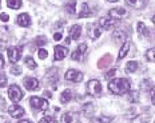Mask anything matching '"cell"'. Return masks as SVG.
<instances>
[{
	"instance_id": "34",
	"label": "cell",
	"mask_w": 155,
	"mask_h": 123,
	"mask_svg": "<svg viewBox=\"0 0 155 123\" xmlns=\"http://www.w3.org/2000/svg\"><path fill=\"white\" fill-rule=\"evenodd\" d=\"M115 74H116V70L112 68V70H110L106 74V78H112V76H115Z\"/></svg>"
},
{
	"instance_id": "13",
	"label": "cell",
	"mask_w": 155,
	"mask_h": 123,
	"mask_svg": "<svg viewBox=\"0 0 155 123\" xmlns=\"http://www.w3.org/2000/svg\"><path fill=\"white\" fill-rule=\"evenodd\" d=\"M126 3L135 9H142L147 5L148 0H126Z\"/></svg>"
},
{
	"instance_id": "27",
	"label": "cell",
	"mask_w": 155,
	"mask_h": 123,
	"mask_svg": "<svg viewBox=\"0 0 155 123\" xmlns=\"http://www.w3.org/2000/svg\"><path fill=\"white\" fill-rule=\"evenodd\" d=\"M72 122H74V114H71V112H66L62 116V123H72Z\"/></svg>"
},
{
	"instance_id": "11",
	"label": "cell",
	"mask_w": 155,
	"mask_h": 123,
	"mask_svg": "<svg viewBox=\"0 0 155 123\" xmlns=\"http://www.w3.org/2000/svg\"><path fill=\"white\" fill-rule=\"evenodd\" d=\"M68 54V50L67 47H63V46H56L55 47V56H54V60H62L67 56Z\"/></svg>"
},
{
	"instance_id": "9",
	"label": "cell",
	"mask_w": 155,
	"mask_h": 123,
	"mask_svg": "<svg viewBox=\"0 0 155 123\" xmlns=\"http://www.w3.org/2000/svg\"><path fill=\"white\" fill-rule=\"evenodd\" d=\"M23 83L28 91H35V90L39 88V80L35 79V78H25Z\"/></svg>"
},
{
	"instance_id": "22",
	"label": "cell",
	"mask_w": 155,
	"mask_h": 123,
	"mask_svg": "<svg viewBox=\"0 0 155 123\" xmlns=\"http://www.w3.org/2000/svg\"><path fill=\"white\" fill-rule=\"evenodd\" d=\"M91 15V12H90V8H88V4H86V3H83L82 4V9H80V12H79V18L82 19V18H84V16H90Z\"/></svg>"
},
{
	"instance_id": "38",
	"label": "cell",
	"mask_w": 155,
	"mask_h": 123,
	"mask_svg": "<svg viewBox=\"0 0 155 123\" xmlns=\"http://www.w3.org/2000/svg\"><path fill=\"white\" fill-rule=\"evenodd\" d=\"M18 123H32V122H30V121H27V119H23V121H19Z\"/></svg>"
},
{
	"instance_id": "28",
	"label": "cell",
	"mask_w": 155,
	"mask_h": 123,
	"mask_svg": "<svg viewBox=\"0 0 155 123\" xmlns=\"http://www.w3.org/2000/svg\"><path fill=\"white\" fill-rule=\"evenodd\" d=\"M8 83V79H7V75L4 72H0V88L2 87H5Z\"/></svg>"
},
{
	"instance_id": "12",
	"label": "cell",
	"mask_w": 155,
	"mask_h": 123,
	"mask_svg": "<svg viewBox=\"0 0 155 123\" xmlns=\"http://www.w3.org/2000/svg\"><path fill=\"white\" fill-rule=\"evenodd\" d=\"M8 111H9V114H11L12 118H16V119L21 118V116L24 115V108H23V107H20V106H18V105L11 106Z\"/></svg>"
},
{
	"instance_id": "37",
	"label": "cell",
	"mask_w": 155,
	"mask_h": 123,
	"mask_svg": "<svg viewBox=\"0 0 155 123\" xmlns=\"http://www.w3.org/2000/svg\"><path fill=\"white\" fill-rule=\"evenodd\" d=\"M54 39H55V40H60V39H62V34H55Z\"/></svg>"
},
{
	"instance_id": "1",
	"label": "cell",
	"mask_w": 155,
	"mask_h": 123,
	"mask_svg": "<svg viewBox=\"0 0 155 123\" xmlns=\"http://www.w3.org/2000/svg\"><path fill=\"white\" fill-rule=\"evenodd\" d=\"M131 88V82L126 78H118L108 83V90L115 95H123Z\"/></svg>"
},
{
	"instance_id": "21",
	"label": "cell",
	"mask_w": 155,
	"mask_h": 123,
	"mask_svg": "<svg viewBox=\"0 0 155 123\" xmlns=\"http://www.w3.org/2000/svg\"><path fill=\"white\" fill-rule=\"evenodd\" d=\"M128 48H130V43H128V42H124L123 46H122V48H120V52H119V55H118V59H123L128 52Z\"/></svg>"
},
{
	"instance_id": "16",
	"label": "cell",
	"mask_w": 155,
	"mask_h": 123,
	"mask_svg": "<svg viewBox=\"0 0 155 123\" xmlns=\"http://www.w3.org/2000/svg\"><path fill=\"white\" fill-rule=\"evenodd\" d=\"M80 34H82V27H80L79 24H75L70 28V39L76 40V39H79Z\"/></svg>"
},
{
	"instance_id": "25",
	"label": "cell",
	"mask_w": 155,
	"mask_h": 123,
	"mask_svg": "<svg viewBox=\"0 0 155 123\" xmlns=\"http://www.w3.org/2000/svg\"><path fill=\"white\" fill-rule=\"evenodd\" d=\"M7 5L12 9H18L21 7V0H7Z\"/></svg>"
},
{
	"instance_id": "32",
	"label": "cell",
	"mask_w": 155,
	"mask_h": 123,
	"mask_svg": "<svg viewBox=\"0 0 155 123\" xmlns=\"http://www.w3.org/2000/svg\"><path fill=\"white\" fill-rule=\"evenodd\" d=\"M46 43H47V40H46V38H44V36H39L36 39V44H38V46H44Z\"/></svg>"
},
{
	"instance_id": "5",
	"label": "cell",
	"mask_w": 155,
	"mask_h": 123,
	"mask_svg": "<svg viewBox=\"0 0 155 123\" xmlns=\"http://www.w3.org/2000/svg\"><path fill=\"white\" fill-rule=\"evenodd\" d=\"M21 50L23 48L21 47H11V48H8V51H7V55H8V59L11 63H18L19 60H20V58H21Z\"/></svg>"
},
{
	"instance_id": "36",
	"label": "cell",
	"mask_w": 155,
	"mask_h": 123,
	"mask_svg": "<svg viewBox=\"0 0 155 123\" xmlns=\"http://www.w3.org/2000/svg\"><path fill=\"white\" fill-rule=\"evenodd\" d=\"M4 67V58H3V55H0V68H3Z\"/></svg>"
},
{
	"instance_id": "18",
	"label": "cell",
	"mask_w": 155,
	"mask_h": 123,
	"mask_svg": "<svg viewBox=\"0 0 155 123\" xmlns=\"http://www.w3.org/2000/svg\"><path fill=\"white\" fill-rule=\"evenodd\" d=\"M111 63H112V56L110 54H107L106 56H103L102 59L98 62V67L99 68H106V67H108Z\"/></svg>"
},
{
	"instance_id": "20",
	"label": "cell",
	"mask_w": 155,
	"mask_h": 123,
	"mask_svg": "<svg viewBox=\"0 0 155 123\" xmlns=\"http://www.w3.org/2000/svg\"><path fill=\"white\" fill-rule=\"evenodd\" d=\"M64 8H66V11L68 12V14L74 15L76 12V2H75V0H70V2L64 5Z\"/></svg>"
},
{
	"instance_id": "31",
	"label": "cell",
	"mask_w": 155,
	"mask_h": 123,
	"mask_svg": "<svg viewBox=\"0 0 155 123\" xmlns=\"http://www.w3.org/2000/svg\"><path fill=\"white\" fill-rule=\"evenodd\" d=\"M38 56L40 58V59H46V58L48 56V52L44 48H39V51H38Z\"/></svg>"
},
{
	"instance_id": "33",
	"label": "cell",
	"mask_w": 155,
	"mask_h": 123,
	"mask_svg": "<svg viewBox=\"0 0 155 123\" xmlns=\"http://www.w3.org/2000/svg\"><path fill=\"white\" fill-rule=\"evenodd\" d=\"M11 72L14 74V75H19V74H21V67H14V68L11 70Z\"/></svg>"
},
{
	"instance_id": "14",
	"label": "cell",
	"mask_w": 155,
	"mask_h": 123,
	"mask_svg": "<svg viewBox=\"0 0 155 123\" xmlns=\"http://www.w3.org/2000/svg\"><path fill=\"white\" fill-rule=\"evenodd\" d=\"M46 79H47L48 85H55V83L58 82V70H56V68H51V70H48Z\"/></svg>"
},
{
	"instance_id": "39",
	"label": "cell",
	"mask_w": 155,
	"mask_h": 123,
	"mask_svg": "<svg viewBox=\"0 0 155 123\" xmlns=\"http://www.w3.org/2000/svg\"><path fill=\"white\" fill-rule=\"evenodd\" d=\"M44 94H46V96H47V98H51V96H52V94H51V92H48V91H46Z\"/></svg>"
},
{
	"instance_id": "23",
	"label": "cell",
	"mask_w": 155,
	"mask_h": 123,
	"mask_svg": "<svg viewBox=\"0 0 155 123\" xmlns=\"http://www.w3.org/2000/svg\"><path fill=\"white\" fill-rule=\"evenodd\" d=\"M138 70V62H128L127 64H126V71L127 72H130V74H132V72H135V71Z\"/></svg>"
},
{
	"instance_id": "8",
	"label": "cell",
	"mask_w": 155,
	"mask_h": 123,
	"mask_svg": "<svg viewBox=\"0 0 155 123\" xmlns=\"http://www.w3.org/2000/svg\"><path fill=\"white\" fill-rule=\"evenodd\" d=\"M126 15H127V11H126L124 8H122V7L112 8V9H110V12H108V18L115 19V20H119V19H122Z\"/></svg>"
},
{
	"instance_id": "3",
	"label": "cell",
	"mask_w": 155,
	"mask_h": 123,
	"mask_svg": "<svg viewBox=\"0 0 155 123\" xmlns=\"http://www.w3.org/2000/svg\"><path fill=\"white\" fill-rule=\"evenodd\" d=\"M30 105L35 110H40V111H46L48 108V102L46 99L40 98V96H32L30 99Z\"/></svg>"
},
{
	"instance_id": "7",
	"label": "cell",
	"mask_w": 155,
	"mask_h": 123,
	"mask_svg": "<svg viewBox=\"0 0 155 123\" xmlns=\"http://www.w3.org/2000/svg\"><path fill=\"white\" fill-rule=\"evenodd\" d=\"M86 51H87V44H84V43L79 44L78 48H76V51L75 52H72V55H71V59L76 60V62H80L83 59V55L86 54Z\"/></svg>"
},
{
	"instance_id": "4",
	"label": "cell",
	"mask_w": 155,
	"mask_h": 123,
	"mask_svg": "<svg viewBox=\"0 0 155 123\" xmlns=\"http://www.w3.org/2000/svg\"><path fill=\"white\" fill-rule=\"evenodd\" d=\"M86 91H87V94H90V95H94V96L99 95V94L102 92V85L99 83V80L92 79V80H90V82L87 83Z\"/></svg>"
},
{
	"instance_id": "35",
	"label": "cell",
	"mask_w": 155,
	"mask_h": 123,
	"mask_svg": "<svg viewBox=\"0 0 155 123\" xmlns=\"http://www.w3.org/2000/svg\"><path fill=\"white\" fill-rule=\"evenodd\" d=\"M0 19H2V22H8L9 20V18H8L7 14H2V15H0Z\"/></svg>"
},
{
	"instance_id": "29",
	"label": "cell",
	"mask_w": 155,
	"mask_h": 123,
	"mask_svg": "<svg viewBox=\"0 0 155 123\" xmlns=\"http://www.w3.org/2000/svg\"><path fill=\"white\" fill-rule=\"evenodd\" d=\"M154 55H155V50H154V48H150V50L147 51V54H146V58L151 62V63H154V62H155Z\"/></svg>"
},
{
	"instance_id": "24",
	"label": "cell",
	"mask_w": 155,
	"mask_h": 123,
	"mask_svg": "<svg viewBox=\"0 0 155 123\" xmlns=\"http://www.w3.org/2000/svg\"><path fill=\"white\" fill-rule=\"evenodd\" d=\"M137 30H138V32H139V34L144 35V36H148V35H150V31L147 30L146 25H144V23H142V22H139V23L137 24Z\"/></svg>"
},
{
	"instance_id": "10",
	"label": "cell",
	"mask_w": 155,
	"mask_h": 123,
	"mask_svg": "<svg viewBox=\"0 0 155 123\" xmlns=\"http://www.w3.org/2000/svg\"><path fill=\"white\" fill-rule=\"evenodd\" d=\"M118 20L115 19H111V18H102L99 20V27L103 28V30H108V28H112L114 25H116Z\"/></svg>"
},
{
	"instance_id": "15",
	"label": "cell",
	"mask_w": 155,
	"mask_h": 123,
	"mask_svg": "<svg viewBox=\"0 0 155 123\" xmlns=\"http://www.w3.org/2000/svg\"><path fill=\"white\" fill-rule=\"evenodd\" d=\"M18 24L21 27H28L31 24V18L28 14H21L18 16Z\"/></svg>"
},
{
	"instance_id": "30",
	"label": "cell",
	"mask_w": 155,
	"mask_h": 123,
	"mask_svg": "<svg viewBox=\"0 0 155 123\" xmlns=\"http://www.w3.org/2000/svg\"><path fill=\"white\" fill-rule=\"evenodd\" d=\"M39 123H55V119L52 118V115H46L39 121Z\"/></svg>"
},
{
	"instance_id": "19",
	"label": "cell",
	"mask_w": 155,
	"mask_h": 123,
	"mask_svg": "<svg viewBox=\"0 0 155 123\" xmlns=\"http://www.w3.org/2000/svg\"><path fill=\"white\" fill-rule=\"evenodd\" d=\"M72 98H74L72 91H71V90H66V91H63L62 96H60V102L62 103H68Z\"/></svg>"
},
{
	"instance_id": "17",
	"label": "cell",
	"mask_w": 155,
	"mask_h": 123,
	"mask_svg": "<svg viewBox=\"0 0 155 123\" xmlns=\"http://www.w3.org/2000/svg\"><path fill=\"white\" fill-rule=\"evenodd\" d=\"M112 39L115 42H126L127 40V32L123 30H116L114 34H112Z\"/></svg>"
},
{
	"instance_id": "6",
	"label": "cell",
	"mask_w": 155,
	"mask_h": 123,
	"mask_svg": "<svg viewBox=\"0 0 155 123\" xmlns=\"http://www.w3.org/2000/svg\"><path fill=\"white\" fill-rule=\"evenodd\" d=\"M64 78L67 80H70V82H82L83 74L78 70H68L66 72V75H64Z\"/></svg>"
},
{
	"instance_id": "2",
	"label": "cell",
	"mask_w": 155,
	"mask_h": 123,
	"mask_svg": "<svg viewBox=\"0 0 155 123\" xmlns=\"http://www.w3.org/2000/svg\"><path fill=\"white\" fill-rule=\"evenodd\" d=\"M8 96L14 103H18L19 100L23 99L24 94H23L21 88L18 85H11L9 86V88H8Z\"/></svg>"
},
{
	"instance_id": "26",
	"label": "cell",
	"mask_w": 155,
	"mask_h": 123,
	"mask_svg": "<svg viewBox=\"0 0 155 123\" xmlns=\"http://www.w3.org/2000/svg\"><path fill=\"white\" fill-rule=\"evenodd\" d=\"M25 66H27L30 70H35V68H36V63H35V60L32 59L31 56L25 58Z\"/></svg>"
},
{
	"instance_id": "40",
	"label": "cell",
	"mask_w": 155,
	"mask_h": 123,
	"mask_svg": "<svg viewBox=\"0 0 155 123\" xmlns=\"http://www.w3.org/2000/svg\"><path fill=\"white\" fill-rule=\"evenodd\" d=\"M107 2H110V3H115V2H118V0H107Z\"/></svg>"
}]
</instances>
